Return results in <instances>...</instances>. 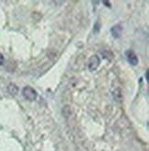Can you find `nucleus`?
I'll list each match as a JSON object with an SVG mask.
<instances>
[{
  "mask_svg": "<svg viewBox=\"0 0 149 151\" xmlns=\"http://www.w3.org/2000/svg\"><path fill=\"white\" fill-rule=\"evenodd\" d=\"M22 95H23V97L27 101H35L37 99V97H38V93H37L36 90L29 86L23 88V89H22Z\"/></svg>",
  "mask_w": 149,
  "mask_h": 151,
  "instance_id": "f257e3e1",
  "label": "nucleus"
},
{
  "mask_svg": "<svg viewBox=\"0 0 149 151\" xmlns=\"http://www.w3.org/2000/svg\"><path fill=\"white\" fill-rule=\"evenodd\" d=\"M100 57L97 55H92L90 58L88 60V63H87V66H88V69L89 71H95L98 69V67L100 66Z\"/></svg>",
  "mask_w": 149,
  "mask_h": 151,
  "instance_id": "f03ea898",
  "label": "nucleus"
},
{
  "mask_svg": "<svg viewBox=\"0 0 149 151\" xmlns=\"http://www.w3.org/2000/svg\"><path fill=\"white\" fill-rule=\"evenodd\" d=\"M126 58H127V61L132 65H138V57L136 54L133 51L129 50L126 52Z\"/></svg>",
  "mask_w": 149,
  "mask_h": 151,
  "instance_id": "7ed1b4c3",
  "label": "nucleus"
},
{
  "mask_svg": "<svg viewBox=\"0 0 149 151\" xmlns=\"http://www.w3.org/2000/svg\"><path fill=\"white\" fill-rule=\"evenodd\" d=\"M122 26L120 25V24H117L115 26H113L112 28H111L110 29V32L111 34H112L113 38H115V39H118V38H120L122 33Z\"/></svg>",
  "mask_w": 149,
  "mask_h": 151,
  "instance_id": "20e7f679",
  "label": "nucleus"
},
{
  "mask_svg": "<svg viewBox=\"0 0 149 151\" xmlns=\"http://www.w3.org/2000/svg\"><path fill=\"white\" fill-rule=\"evenodd\" d=\"M7 91H9V93L12 96H15V95H17L18 92H19V88L13 84V83H10V84L7 86Z\"/></svg>",
  "mask_w": 149,
  "mask_h": 151,
  "instance_id": "39448f33",
  "label": "nucleus"
},
{
  "mask_svg": "<svg viewBox=\"0 0 149 151\" xmlns=\"http://www.w3.org/2000/svg\"><path fill=\"white\" fill-rule=\"evenodd\" d=\"M63 113L65 117H68L71 114V107L69 105H65V106L63 108Z\"/></svg>",
  "mask_w": 149,
  "mask_h": 151,
  "instance_id": "423d86ee",
  "label": "nucleus"
},
{
  "mask_svg": "<svg viewBox=\"0 0 149 151\" xmlns=\"http://www.w3.org/2000/svg\"><path fill=\"white\" fill-rule=\"evenodd\" d=\"M4 61H5V58H4V55L0 52V65H2L4 64Z\"/></svg>",
  "mask_w": 149,
  "mask_h": 151,
  "instance_id": "0eeeda50",
  "label": "nucleus"
},
{
  "mask_svg": "<svg viewBox=\"0 0 149 151\" xmlns=\"http://www.w3.org/2000/svg\"><path fill=\"white\" fill-rule=\"evenodd\" d=\"M105 5H107V6H110V2H106V1H104L103 2Z\"/></svg>",
  "mask_w": 149,
  "mask_h": 151,
  "instance_id": "6e6552de",
  "label": "nucleus"
},
{
  "mask_svg": "<svg viewBox=\"0 0 149 151\" xmlns=\"http://www.w3.org/2000/svg\"><path fill=\"white\" fill-rule=\"evenodd\" d=\"M145 78H146V80H148V71L145 72Z\"/></svg>",
  "mask_w": 149,
  "mask_h": 151,
  "instance_id": "1a4fd4ad",
  "label": "nucleus"
}]
</instances>
